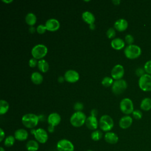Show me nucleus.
Listing matches in <instances>:
<instances>
[{"instance_id":"1","label":"nucleus","mask_w":151,"mask_h":151,"mask_svg":"<svg viewBox=\"0 0 151 151\" xmlns=\"http://www.w3.org/2000/svg\"><path fill=\"white\" fill-rule=\"evenodd\" d=\"M39 117L33 113H27L22 117V123L23 125L29 129H34L39 122Z\"/></svg>"},{"instance_id":"2","label":"nucleus","mask_w":151,"mask_h":151,"mask_svg":"<svg viewBox=\"0 0 151 151\" xmlns=\"http://www.w3.org/2000/svg\"><path fill=\"white\" fill-rule=\"evenodd\" d=\"M124 54L127 58L133 60L138 58L141 55L142 50L137 45H128L124 50Z\"/></svg>"},{"instance_id":"3","label":"nucleus","mask_w":151,"mask_h":151,"mask_svg":"<svg viewBox=\"0 0 151 151\" xmlns=\"http://www.w3.org/2000/svg\"><path fill=\"white\" fill-rule=\"evenodd\" d=\"M86 116L82 111H76L74 112L70 119L71 124L76 127H79L82 126L86 120Z\"/></svg>"},{"instance_id":"4","label":"nucleus","mask_w":151,"mask_h":151,"mask_svg":"<svg viewBox=\"0 0 151 151\" xmlns=\"http://www.w3.org/2000/svg\"><path fill=\"white\" fill-rule=\"evenodd\" d=\"M99 127L104 132H110L114 126V121L109 115L104 114L101 116L99 122Z\"/></svg>"},{"instance_id":"5","label":"nucleus","mask_w":151,"mask_h":151,"mask_svg":"<svg viewBox=\"0 0 151 151\" xmlns=\"http://www.w3.org/2000/svg\"><path fill=\"white\" fill-rule=\"evenodd\" d=\"M31 52L33 58L40 60L43 59L42 58L46 55L48 52V48L45 45L38 44L32 48Z\"/></svg>"},{"instance_id":"6","label":"nucleus","mask_w":151,"mask_h":151,"mask_svg":"<svg viewBox=\"0 0 151 151\" xmlns=\"http://www.w3.org/2000/svg\"><path fill=\"white\" fill-rule=\"evenodd\" d=\"M138 84L142 91H151V75L146 73L139 77Z\"/></svg>"},{"instance_id":"7","label":"nucleus","mask_w":151,"mask_h":151,"mask_svg":"<svg viewBox=\"0 0 151 151\" xmlns=\"http://www.w3.org/2000/svg\"><path fill=\"white\" fill-rule=\"evenodd\" d=\"M120 109L123 113L129 115L134 111L133 101L129 98H124L120 102Z\"/></svg>"},{"instance_id":"8","label":"nucleus","mask_w":151,"mask_h":151,"mask_svg":"<svg viewBox=\"0 0 151 151\" xmlns=\"http://www.w3.org/2000/svg\"><path fill=\"white\" fill-rule=\"evenodd\" d=\"M31 133L34 134L36 140L40 143H45L48 140V136L45 130L42 128H38L37 129H32Z\"/></svg>"},{"instance_id":"9","label":"nucleus","mask_w":151,"mask_h":151,"mask_svg":"<svg viewBox=\"0 0 151 151\" xmlns=\"http://www.w3.org/2000/svg\"><path fill=\"white\" fill-rule=\"evenodd\" d=\"M127 87V83L124 80H117L114 81L111 86V91L114 94L119 95L124 92Z\"/></svg>"},{"instance_id":"10","label":"nucleus","mask_w":151,"mask_h":151,"mask_svg":"<svg viewBox=\"0 0 151 151\" xmlns=\"http://www.w3.org/2000/svg\"><path fill=\"white\" fill-rule=\"evenodd\" d=\"M57 149L58 151H74V146L71 141L63 139L57 142Z\"/></svg>"},{"instance_id":"11","label":"nucleus","mask_w":151,"mask_h":151,"mask_svg":"<svg viewBox=\"0 0 151 151\" xmlns=\"http://www.w3.org/2000/svg\"><path fill=\"white\" fill-rule=\"evenodd\" d=\"M124 74V69L122 65L116 64L115 65L111 71V77L115 80L122 79Z\"/></svg>"},{"instance_id":"12","label":"nucleus","mask_w":151,"mask_h":151,"mask_svg":"<svg viewBox=\"0 0 151 151\" xmlns=\"http://www.w3.org/2000/svg\"><path fill=\"white\" fill-rule=\"evenodd\" d=\"M64 77L65 80L69 83L77 82L80 78L78 73L74 70H68L66 71V72L64 73Z\"/></svg>"},{"instance_id":"13","label":"nucleus","mask_w":151,"mask_h":151,"mask_svg":"<svg viewBox=\"0 0 151 151\" xmlns=\"http://www.w3.org/2000/svg\"><path fill=\"white\" fill-rule=\"evenodd\" d=\"M60 25L59 21L55 18H50L47 19L45 24L47 30L50 31H57L60 28Z\"/></svg>"},{"instance_id":"14","label":"nucleus","mask_w":151,"mask_h":151,"mask_svg":"<svg viewBox=\"0 0 151 151\" xmlns=\"http://www.w3.org/2000/svg\"><path fill=\"white\" fill-rule=\"evenodd\" d=\"M61 116L60 115L55 112L50 113L47 117V122L49 125L52 126L54 127L59 124L61 122Z\"/></svg>"},{"instance_id":"15","label":"nucleus","mask_w":151,"mask_h":151,"mask_svg":"<svg viewBox=\"0 0 151 151\" xmlns=\"http://www.w3.org/2000/svg\"><path fill=\"white\" fill-rule=\"evenodd\" d=\"M85 124L88 129L93 130H96L98 127L99 122L96 117L90 116L87 117Z\"/></svg>"},{"instance_id":"16","label":"nucleus","mask_w":151,"mask_h":151,"mask_svg":"<svg viewBox=\"0 0 151 151\" xmlns=\"http://www.w3.org/2000/svg\"><path fill=\"white\" fill-rule=\"evenodd\" d=\"M133 123V119L131 116L126 115L123 116L119 120V124L120 128L123 129H126L130 127Z\"/></svg>"},{"instance_id":"17","label":"nucleus","mask_w":151,"mask_h":151,"mask_svg":"<svg viewBox=\"0 0 151 151\" xmlns=\"http://www.w3.org/2000/svg\"><path fill=\"white\" fill-rule=\"evenodd\" d=\"M114 27L118 31H124L128 27V22L125 19L120 18L115 21L114 24Z\"/></svg>"},{"instance_id":"18","label":"nucleus","mask_w":151,"mask_h":151,"mask_svg":"<svg viewBox=\"0 0 151 151\" xmlns=\"http://www.w3.org/2000/svg\"><path fill=\"white\" fill-rule=\"evenodd\" d=\"M14 137L17 140L24 141L27 139L28 137V133L25 129H19L15 132Z\"/></svg>"},{"instance_id":"19","label":"nucleus","mask_w":151,"mask_h":151,"mask_svg":"<svg viewBox=\"0 0 151 151\" xmlns=\"http://www.w3.org/2000/svg\"><path fill=\"white\" fill-rule=\"evenodd\" d=\"M104 140L109 144H116L119 141L118 136L114 132H108L104 134Z\"/></svg>"},{"instance_id":"20","label":"nucleus","mask_w":151,"mask_h":151,"mask_svg":"<svg viewBox=\"0 0 151 151\" xmlns=\"http://www.w3.org/2000/svg\"><path fill=\"white\" fill-rule=\"evenodd\" d=\"M111 46L116 50H120L124 47L125 42L124 40L120 38H115L111 40Z\"/></svg>"},{"instance_id":"21","label":"nucleus","mask_w":151,"mask_h":151,"mask_svg":"<svg viewBox=\"0 0 151 151\" xmlns=\"http://www.w3.org/2000/svg\"><path fill=\"white\" fill-rule=\"evenodd\" d=\"M82 18L84 22L90 25L94 24L95 21V17L94 15L90 11H86L83 12L82 14Z\"/></svg>"},{"instance_id":"22","label":"nucleus","mask_w":151,"mask_h":151,"mask_svg":"<svg viewBox=\"0 0 151 151\" xmlns=\"http://www.w3.org/2000/svg\"><path fill=\"white\" fill-rule=\"evenodd\" d=\"M31 81L35 84H40L43 81V77L41 73L37 71L33 72L31 75Z\"/></svg>"},{"instance_id":"23","label":"nucleus","mask_w":151,"mask_h":151,"mask_svg":"<svg viewBox=\"0 0 151 151\" xmlns=\"http://www.w3.org/2000/svg\"><path fill=\"white\" fill-rule=\"evenodd\" d=\"M26 149L28 151H37L39 149V144L37 140H30L26 144Z\"/></svg>"},{"instance_id":"24","label":"nucleus","mask_w":151,"mask_h":151,"mask_svg":"<svg viewBox=\"0 0 151 151\" xmlns=\"http://www.w3.org/2000/svg\"><path fill=\"white\" fill-rule=\"evenodd\" d=\"M140 109L144 111H149L151 109V99L144 98L140 103Z\"/></svg>"},{"instance_id":"25","label":"nucleus","mask_w":151,"mask_h":151,"mask_svg":"<svg viewBox=\"0 0 151 151\" xmlns=\"http://www.w3.org/2000/svg\"><path fill=\"white\" fill-rule=\"evenodd\" d=\"M25 20L26 23L31 27V26H33L36 23L37 17L34 13L29 12L26 15Z\"/></svg>"},{"instance_id":"26","label":"nucleus","mask_w":151,"mask_h":151,"mask_svg":"<svg viewBox=\"0 0 151 151\" xmlns=\"http://www.w3.org/2000/svg\"><path fill=\"white\" fill-rule=\"evenodd\" d=\"M37 65L38 69L42 73L47 72L49 69V64L48 62L44 59L40 60L38 62Z\"/></svg>"},{"instance_id":"27","label":"nucleus","mask_w":151,"mask_h":151,"mask_svg":"<svg viewBox=\"0 0 151 151\" xmlns=\"http://www.w3.org/2000/svg\"><path fill=\"white\" fill-rule=\"evenodd\" d=\"M9 107V103L4 100H1L0 101V114L2 115L5 114Z\"/></svg>"},{"instance_id":"28","label":"nucleus","mask_w":151,"mask_h":151,"mask_svg":"<svg viewBox=\"0 0 151 151\" xmlns=\"http://www.w3.org/2000/svg\"><path fill=\"white\" fill-rule=\"evenodd\" d=\"M103 137V133L99 130H94L91 134V137L94 141L100 140Z\"/></svg>"},{"instance_id":"29","label":"nucleus","mask_w":151,"mask_h":151,"mask_svg":"<svg viewBox=\"0 0 151 151\" xmlns=\"http://www.w3.org/2000/svg\"><path fill=\"white\" fill-rule=\"evenodd\" d=\"M15 141V138L14 136L9 135L7 136L4 140V145L6 147H11L13 146Z\"/></svg>"},{"instance_id":"30","label":"nucleus","mask_w":151,"mask_h":151,"mask_svg":"<svg viewBox=\"0 0 151 151\" xmlns=\"http://www.w3.org/2000/svg\"><path fill=\"white\" fill-rule=\"evenodd\" d=\"M114 81H113V78L112 77H104L101 81V84L102 85H103L105 87H109V86H111L113 83Z\"/></svg>"},{"instance_id":"31","label":"nucleus","mask_w":151,"mask_h":151,"mask_svg":"<svg viewBox=\"0 0 151 151\" xmlns=\"http://www.w3.org/2000/svg\"><path fill=\"white\" fill-rule=\"evenodd\" d=\"M133 117L136 120H140L142 118L143 113L139 110H134L132 113Z\"/></svg>"},{"instance_id":"32","label":"nucleus","mask_w":151,"mask_h":151,"mask_svg":"<svg viewBox=\"0 0 151 151\" xmlns=\"http://www.w3.org/2000/svg\"><path fill=\"white\" fill-rule=\"evenodd\" d=\"M144 70L146 74L151 75V60L146 62L144 65Z\"/></svg>"},{"instance_id":"33","label":"nucleus","mask_w":151,"mask_h":151,"mask_svg":"<svg viewBox=\"0 0 151 151\" xmlns=\"http://www.w3.org/2000/svg\"><path fill=\"white\" fill-rule=\"evenodd\" d=\"M106 35L109 38H114L116 35V31L113 28H109L106 31Z\"/></svg>"},{"instance_id":"34","label":"nucleus","mask_w":151,"mask_h":151,"mask_svg":"<svg viewBox=\"0 0 151 151\" xmlns=\"http://www.w3.org/2000/svg\"><path fill=\"white\" fill-rule=\"evenodd\" d=\"M46 30H47V28L45 25H42V24L38 25L36 28V31L40 34H44L46 31Z\"/></svg>"},{"instance_id":"35","label":"nucleus","mask_w":151,"mask_h":151,"mask_svg":"<svg viewBox=\"0 0 151 151\" xmlns=\"http://www.w3.org/2000/svg\"><path fill=\"white\" fill-rule=\"evenodd\" d=\"M125 42L128 44V45H132L133 44L134 42V38L131 34H127L125 36Z\"/></svg>"},{"instance_id":"36","label":"nucleus","mask_w":151,"mask_h":151,"mask_svg":"<svg viewBox=\"0 0 151 151\" xmlns=\"http://www.w3.org/2000/svg\"><path fill=\"white\" fill-rule=\"evenodd\" d=\"M84 105L81 102H76L74 104V109L76 110V111H81V110L83 109Z\"/></svg>"},{"instance_id":"37","label":"nucleus","mask_w":151,"mask_h":151,"mask_svg":"<svg viewBox=\"0 0 151 151\" xmlns=\"http://www.w3.org/2000/svg\"><path fill=\"white\" fill-rule=\"evenodd\" d=\"M38 61H37V60L35 58H30V60L28 61V64L29 65V67H35V66H37L38 65Z\"/></svg>"},{"instance_id":"38","label":"nucleus","mask_w":151,"mask_h":151,"mask_svg":"<svg viewBox=\"0 0 151 151\" xmlns=\"http://www.w3.org/2000/svg\"><path fill=\"white\" fill-rule=\"evenodd\" d=\"M145 71L144 68H138L136 69L135 73H136V74L137 76H139V77H140L141 76H142L143 75L145 74Z\"/></svg>"},{"instance_id":"39","label":"nucleus","mask_w":151,"mask_h":151,"mask_svg":"<svg viewBox=\"0 0 151 151\" xmlns=\"http://www.w3.org/2000/svg\"><path fill=\"white\" fill-rule=\"evenodd\" d=\"M5 138V132L2 128L0 129V142H2Z\"/></svg>"},{"instance_id":"40","label":"nucleus","mask_w":151,"mask_h":151,"mask_svg":"<svg viewBox=\"0 0 151 151\" xmlns=\"http://www.w3.org/2000/svg\"><path fill=\"white\" fill-rule=\"evenodd\" d=\"M97 113H98L97 110L96 109H92L91 110V115L90 116H94V117H96L97 115Z\"/></svg>"},{"instance_id":"41","label":"nucleus","mask_w":151,"mask_h":151,"mask_svg":"<svg viewBox=\"0 0 151 151\" xmlns=\"http://www.w3.org/2000/svg\"><path fill=\"white\" fill-rule=\"evenodd\" d=\"M48 131L50 133H53L54 132V127L51 125H49L48 127Z\"/></svg>"},{"instance_id":"42","label":"nucleus","mask_w":151,"mask_h":151,"mask_svg":"<svg viewBox=\"0 0 151 151\" xmlns=\"http://www.w3.org/2000/svg\"><path fill=\"white\" fill-rule=\"evenodd\" d=\"M35 31H36V28H35L34 27H33V26L30 27V28H29V32L31 33V34L34 33V32H35Z\"/></svg>"},{"instance_id":"43","label":"nucleus","mask_w":151,"mask_h":151,"mask_svg":"<svg viewBox=\"0 0 151 151\" xmlns=\"http://www.w3.org/2000/svg\"><path fill=\"white\" fill-rule=\"evenodd\" d=\"M65 80V78H64V77H62V76H60L58 78V81L59 83H63L64 81Z\"/></svg>"},{"instance_id":"44","label":"nucleus","mask_w":151,"mask_h":151,"mask_svg":"<svg viewBox=\"0 0 151 151\" xmlns=\"http://www.w3.org/2000/svg\"><path fill=\"white\" fill-rule=\"evenodd\" d=\"M112 2L115 5H119V4L120 3V0H113V1H112Z\"/></svg>"},{"instance_id":"45","label":"nucleus","mask_w":151,"mask_h":151,"mask_svg":"<svg viewBox=\"0 0 151 151\" xmlns=\"http://www.w3.org/2000/svg\"><path fill=\"white\" fill-rule=\"evenodd\" d=\"M89 28H90L91 29H94L95 28H96L95 24H92L89 25Z\"/></svg>"},{"instance_id":"46","label":"nucleus","mask_w":151,"mask_h":151,"mask_svg":"<svg viewBox=\"0 0 151 151\" xmlns=\"http://www.w3.org/2000/svg\"><path fill=\"white\" fill-rule=\"evenodd\" d=\"M12 1H13L12 0H2V2H4L5 3H11Z\"/></svg>"},{"instance_id":"47","label":"nucleus","mask_w":151,"mask_h":151,"mask_svg":"<svg viewBox=\"0 0 151 151\" xmlns=\"http://www.w3.org/2000/svg\"><path fill=\"white\" fill-rule=\"evenodd\" d=\"M0 151H5V149L2 147H0Z\"/></svg>"},{"instance_id":"48","label":"nucleus","mask_w":151,"mask_h":151,"mask_svg":"<svg viewBox=\"0 0 151 151\" xmlns=\"http://www.w3.org/2000/svg\"><path fill=\"white\" fill-rule=\"evenodd\" d=\"M87 151H93V150H88Z\"/></svg>"}]
</instances>
